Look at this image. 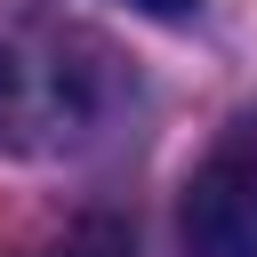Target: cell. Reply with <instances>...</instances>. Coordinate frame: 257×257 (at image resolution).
I'll return each instance as SVG.
<instances>
[{
  "mask_svg": "<svg viewBox=\"0 0 257 257\" xmlns=\"http://www.w3.org/2000/svg\"><path fill=\"white\" fill-rule=\"evenodd\" d=\"M112 104L104 40L72 24H8L0 32V153H56L88 137Z\"/></svg>",
  "mask_w": 257,
  "mask_h": 257,
  "instance_id": "obj_1",
  "label": "cell"
},
{
  "mask_svg": "<svg viewBox=\"0 0 257 257\" xmlns=\"http://www.w3.org/2000/svg\"><path fill=\"white\" fill-rule=\"evenodd\" d=\"M185 257H257V153H217L193 169L177 209Z\"/></svg>",
  "mask_w": 257,
  "mask_h": 257,
  "instance_id": "obj_2",
  "label": "cell"
},
{
  "mask_svg": "<svg viewBox=\"0 0 257 257\" xmlns=\"http://www.w3.org/2000/svg\"><path fill=\"white\" fill-rule=\"evenodd\" d=\"M128 8H137V16H169V24H177V16H193L201 0H128Z\"/></svg>",
  "mask_w": 257,
  "mask_h": 257,
  "instance_id": "obj_3",
  "label": "cell"
}]
</instances>
